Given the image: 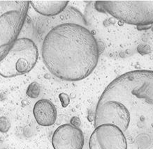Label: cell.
I'll list each match as a JSON object with an SVG mask.
<instances>
[{
  "mask_svg": "<svg viewBox=\"0 0 153 149\" xmlns=\"http://www.w3.org/2000/svg\"><path fill=\"white\" fill-rule=\"evenodd\" d=\"M43 62L59 80L77 82L88 77L97 66L99 47L86 27L65 23L45 35L41 47Z\"/></svg>",
  "mask_w": 153,
  "mask_h": 149,
  "instance_id": "cell-1",
  "label": "cell"
},
{
  "mask_svg": "<svg viewBox=\"0 0 153 149\" xmlns=\"http://www.w3.org/2000/svg\"><path fill=\"white\" fill-rule=\"evenodd\" d=\"M99 100L121 102L129 111V125L123 132L127 149H153V71L134 70L119 76Z\"/></svg>",
  "mask_w": 153,
  "mask_h": 149,
  "instance_id": "cell-2",
  "label": "cell"
},
{
  "mask_svg": "<svg viewBox=\"0 0 153 149\" xmlns=\"http://www.w3.org/2000/svg\"><path fill=\"white\" fill-rule=\"evenodd\" d=\"M94 9L132 25L153 24V1H97Z\"/></svg>",
  "mask_w": 153,
  "mask_h": 149,
  "instance_id": "cell-3",
  "label": "cell"
},
{
  "mask_svg": "<svg viewBox=\"0 0 153 149\" xmlns=\"http://www.w3.org/2000/svg\"><path fill=\"white\" fill-rule=\"evenodd\" d=\"M38 57V48L32 39L18 38L0 61V75L10 78L28 73L34 68Z\"/></svg>",
  "mask_w": 153,
  "mask_h": 149,
  "instance_id": "cell-4",
  "label": "cell"
},
{
  "mask_svg": "<svg viewBox=\"0 0 153 149\" xmlns=\"http://www.w3.org/2000/svg\"><path fill=\"white\" fill-rule=\"evenodd\" d=\"M25 20V11L18 1L0 0V61L18 39Z\"/></svg>",
  "mask_w": 153,
  "mask_h": 149,
  "instance_id": "cell-5",
  "label": "cell"
},
{
  "mask_svg": "<svg viewBox=\"0 0 153 149\" xmlns=\"http://www.w3.org/2000/svg\"><path fill=\"white\" fill-rule=\"evenodd\" d=\"M90 149H127V139L123 132L113 124H102L91 134Z\"/></svg>",
  "mask_w": 153,
  "mask_h": 149,
  "instance_id": "cell-6",
  "label": "cell"
},
{
  "mask_svg": "<svg viewBox=\"0 0 153 149\" xmlns=\"http://www.w3.org/2000/svg\"><path fill=\"white\" fill-rule=\"evenodd\" d=\"M52 144L54 149H82L83 134L79 128L72 124H63L53 133Z\"/></svg>",
  "mask_w": 153,
  "mask_h": 149,
  "instance_id": "cell-7",
  "label": "cell"
},
{
  "mask_svg": "<svg viewBox=\"0 0 153 149\" xmlns=\"http://www.w3.org/2000/svg\"><path fill=\"white\" fill-rule=\"evenodd\" d=\"M33 114L39 125L44 127L53 125L57 119V109L53 103L41 99L35 103Z\"/></svg>",
  "mask_w": 153,
  "mask_h": 149,
  "instance_id": "cell-8",
  "label": "cell"
},
{
  "mask_svg": "<svg viewBox=\"0 0 153 149\" xmlns=\"http://www.w3.org/2000/svg\"><path fill=\"white\" fill-rule=\"evenodd\" d=\"M69 1L33 0L30 4L37 13L47 17H55L67 9Z\"/></svg>",
  "mask_w": 153,
  "mask_h": 149,
  "instance_id": "cell-9",
  "label": "cell"
},
{
  "mask_svg": "<svg viewBox=\"0 0 153 149\" xmlns=\"http://www.w3.org/2000/svg\"><path fill=\"white\" fill-rule=\"evenodd\" d=\"M27 95L32 98H36L39 95V88L36 82H33L27 90Z\"/></svg>",
  "mask_w": 153,
  "mask_h": 149,
  "instance_id": "cell-10",
  "label": "cell"
},
{
  "mask_svg": "<svg viewBox=\"0 0 153 149\" xmlns=\"http://www.w3.org/2000/svg\"><path fill=\"white\" fill-rule=\"evenodd\" d=\"M11 128V123L8 118L5 117H0V132L7 133Z\"/></svg>",
  "mask_w": 153,
  "mask_h": 149,
  "instance_id": "cell-11",
  "label": "cell"
}]
</instances>
